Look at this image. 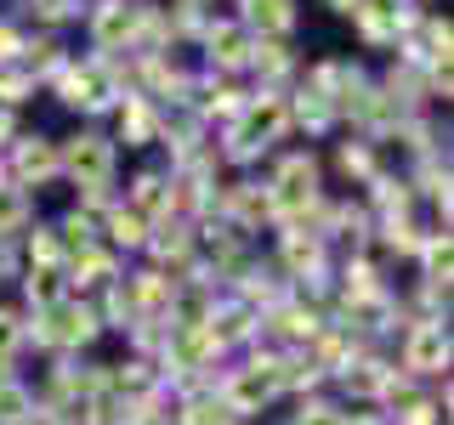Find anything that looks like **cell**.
<instances>
[{
  "label": "cell",
  "instance_id": "obj_8",
  "mask_svg": "<svg viewBox=\"0 0 454 425\" xmlns=\"http://www.w3.org/2000/svg\"><path fill=\"white\" fill-rule=\"evenodd\" d=\"M28 295L35 301H57V273H35L28 278Z\"/></svg>",
  "mask_w": 454,
  "mask_h": 425
},
{
  "label": "cell",
  "instance_id": "obj_4",
  "mask_svg": "<svg viewBox=\"0 0 454 425\" xmlns=\"http://www.w3.org/2000/svg\"><path fill=\"white\" fill-rule=\"evenodd\" d=\"M250 23L284 28V23H290V0H250Z\"/></svg>",
  "mask_w": 454,
  "mask_h": 425
},
{
  "label": "cell",
  "instance_id": "obj_13",
  "mask_svg": "<svg viewBox=\"0 0 454 425\" xmlns=\"http://www.w3.org/2000/svg\"><path fill=\"white\" fill-rule=\"evenodd\" d=\"M0 131H6V113H0Z\"/></svg>",
  "mask_w": 454,
  "mask_h": 425
},
{
  "label": "cell",
  "instance_id": "obj_10",
  "mask_svg": "<svg viewBox=\"0 0 454 425\" xmlns=\"http://www.w3.org/2000/svg\"><path fill=\"white\" fill-rule=\"evenodd\" d=\"M12 340H18V318H12V312H0V358H6Z\"/></svg>",
  "mask_w": 454,
  "mask_h": 425
},
{
  "label": "cell",
  "instance_id": "obj_5",
  "mask_svg": "<svg viewBox=\"0 0 454 425\" xmlns=\"http://www.w3.org/2000/svg\"><path fill=\"white\" fill-rule=\"evenodd\" d=\"M51 165H57V153L46 148V142H28V148L18 153V170H23V176H46Z\"/></svg>",
  "mask_w": 454,
  "mask_h": 425
},
{
  "label": "cell",
  "instance_id": "obj_7",
  "mask_svg": "<svg viewBox=\"0 0 454 425\" xmlns=\"http://www.w3.org/2000/svg\"><path fill=\"white\" fill-rule=\"evenodd\" d=\"M131 12H125V6H114V12H103V23H97V35H103V40H114V35H131Z\"/></svg>",
  "mask_w": 454,
  "mask_h": 425
},
{
  "label": "cell",
  "instance_id": "obj_3",
  "mask_svg": "<svg viewBox=\"0 0 454 425\" xmlns=\"http://www.w3.org/2000/svg\"><path fill=\"white\" fill-rule=\"evenodd\" d=\"M278 198H284V205L312 198V165L307 159H290V170H284V182H278Z\"/></svg>",
  "mask_w": 454,
  "mask_h": 425
},
{
  "label": "cell",
  "instance_id": "obj_6",
  "mask_svg": "<svg viewBox=\"0 0 454 425\" xmlns=\"http://www.w3.org/2000/svg\"><path fill=\"white\" fill-rule=\"evenodd\" d=\"M28 216V198L18 188H0V227H18Z\"/></svg>",
  "mask_w": 454,
  "mask_h": 425
},
{
  "label": "cell",
  "instance_id": "obj_1",
  "mask_svg": "<svg viewBox=\"0 0 454 425\" xmlns=\"http://www.w3.org/2000/svg\"><path fill=\"white\" fill-rule=\"evenodd\" d=\"M68 165L80 170V176H91V182H103L108 176V142H97V136H85L74 153H68Z\"/></svg>",
  "mask_w": 454,
  "mask_h": 425
},
{
  "label": "cell",
  "instance_id": "obj_11",
  "mask_svg": "<svg viewBox=\"0 0 454 425\" xmlns=\"http://www.w3.org/2000/svg\"><path fill=\"white\" fill-rule=\"evenodd\" d=\"M137 198H142V205H160V182L142 176V182H137Z\"/></svg>",
  "mask_w": 454,
  "mask_h": 425
},
{
  "label": "cell",
  "instance_id": "obj_2",
  "mask_svg": "<svg viewBox=\"0 0 454 425\" xmlns=\"http://www.w3.org/2000/svg\"><path fill=\"white\" fill-rule=\"evenodd\" d=\"M437 358H449L443 329H420V335H415V346H409V368H432Z\"/></svg>",
  "mask_w": 454,
  "mask_h": 425
},
{
  "label": "cell",
  "instance_id": "obj_12",
  "mask_svg": "<svg viewBox=\"0 0 454 425\" xmlns=\"http://www.w3.org/2000/svg\"><path fill=\"white\" fill-rule=\"evenodd\" d=\"M6 267H12V250H6V244H0V273H6Z\"/></svg>",
  "mask_w": 454,
  "mask_h": 425
},
{
  "label": "cell",
  "instance_id": "obj_9",
  "mask_svg": "<svg viewBox=\"0 0 454 425\" xmlns=\"http://www.w3.org/2000/svg\"><path fill=\"white\" fill-rule=\"evenodd\" d=\"M114 233H120L125 244H137V238H142V221L137 216H114Z\"/></svg>",
  "mask_w": 454,
  "mask_h": 425
}]
</instances>
